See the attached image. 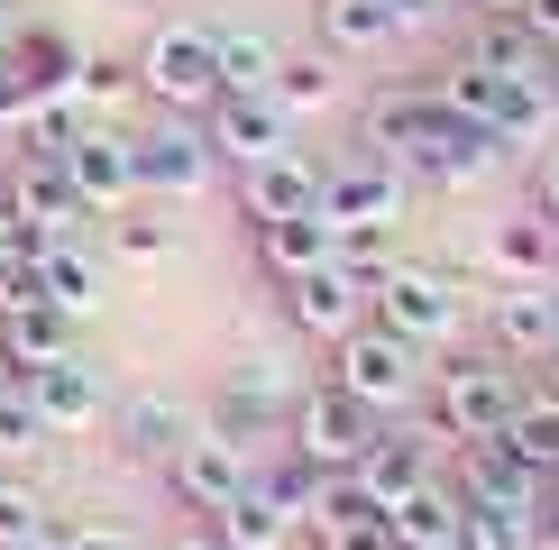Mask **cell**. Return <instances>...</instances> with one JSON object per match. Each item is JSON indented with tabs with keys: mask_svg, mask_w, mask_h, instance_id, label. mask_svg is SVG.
<instances>
[{
	"mask_svg": "<svg viewBox=\"0 0 559 550\" xmlns=\"http://www.w3.org/2000/svg\"><path fill=\"white\" fill-rule=\"evenodd\" d=\"M523 395H532V385H523V367H514V358H496V349H459V358H440V367H431L423 412L450 431V450H459V441H496V431L514 422V404H523Z\"/></svg>",
	"mask_w": 559,
	"mask_h": 550,
	"instance_id": "6da1fadb",
	"label": "cell"
},
{
	"mask_svg": "<svg viewBox=\"0 0 559 550\" xmlns=\"http://www.w3.org/2000/svg\"><path fill=\"white\" fill-rule=\"evenodd\" d=\"M321 376L340 385V395H358L367 412H413L423 404V385H431V358L413 349V339H394L385 321H358V331H340L331 349H321Z\"/></svg>",
	"mask_w": 559,
	"mask_h": 550,
	"instance_id": "7a4b0ae2",
	"label": "cell"
},
{
	"mask_svg": "<svg viewBox=\"0 0 559 550\" xmlns=\"http://www.w3.org/2000/svg\"><path fill=\"white\" fill-rule=\"evenodd\" d=\"M138 92H147L166 120H202L221 101V28L202 19H156L138 46Z\"/></svg>",
	"mask_w": 559,
	"mask_h": 550,
	"instance_id": "3957f363",
	"label": "cell"
},
{
	"mask_svg": "<svg viewBox=\"0 0 559 550\" xmlns=\"http://www.w3.org/2000/svg\"><path fill=\"white\" fill-rule=\"evenodd\" d=\"M367 321H385L394 339H413V349L431 358V349H450V339L477 321V303H468V285H459L450 266H431V258H404V266H394L377 294H367Z\"/></svg>",
	"mask_w": 559,
	"mask_h": 550,
	"instance_id": "277c9868",
	"label": "cell"
},
{
	"mask_svg": "<svg viewBox=\"0 0 559 550\" xmlns=\"http://www.w3.org/2000/svg\"><path fill=\"white\" fill-rule=\"evenodd\" d=\"M285 412H294V376L275 358H239V367H221V385L202 395V431H221L229 450L266 458L285 441Z\"/></svg>",
	"mask_w": 559,
	"mask_h": 550,
	"instance_id": "5b68a950",
	"label": "cell"
},
{
	"mask_svg": "<svg viewBox=\"0 0 559 550\" xmlns=\"http://www.w3.org/2000/svg\"><path fill=\"white\" fill-rule=\"evenodd\" d=\"M0 202H10V220H19V258H46V248H83V229L102 220V212L74 193V175L46 166V156H19L10 183H0Z\"/></svg>",
	"mask_w": 559,
	"mask_h": 550,
	"instance_id": "8992f818",
	"label": "cell"
},
{
	"mask_svg": "<svg viewBox=\"0 0 559 550\" xmlns=\"http://www.w3.org/2000/svg\"><path fill=\"white\" fill-rule=\"evenodd\" d=\"M413 212V175L377 147H348L321 166V220L331 229H404Z\"/></svg>",
	"mask_w": 559,
	"mask_h": 550,
	"instance_id": "52a82bcc",
	"label": "cell"
},
{
	"mask_svg": "<svg viewBox=\"0 0 559 550\" xmlns=\"http://www.w3.org/2000/svg\"><path fill=\"white\" fill-rule=\"evenodd\" d=\"M377 431H385V412H367L358 395H340L331 376H321V385H302V395H294V412H285V441L312 458V468H331V477H348V468H358V450L377 441Z\"/></svg>",
	"mask_w": 559,
	"mask_h": 550,
	"instance_id": "ba28073f",
	"label": "cell"
},
{
	"mask_svg": "<svg viewBox=\"0 0 559 550\" xmlns=\"http://www.w3.org/2000/svg\"><path fill=\"white\" fill-rule=\"evenodd\" d=\"M129 147H138V193H156V202H193V193H212V175H221V156H212V138H202V120L129 129Z\"/></svg>",
	"mask_w": 559,
	"mask_h": 550,
	"instance_id": "9c48e42d",
	"label": "cell"
},
{
	"mask_svg": "<svg viewBox=\"0 0 559 550\" xmlns=\"http://www.w3.org/2000/svg\"><path fill=\"white\" fill-rule=\"evenodd\" d=\"M504 166V147L486 129H468V120H450V110L431 101V120H423V138H413V156H404V175L413 183H440V193H468V183H486Z\"/></svg>",
	"mask_w": 559,
	"mask_h": 550,
	"instance_id": "30bf717a",
	"label": "cell"
},
{
	"mask_svg": "<svg viewBox=\"0 0 559 550\" xmlns=\"http://www.w3.org/2000/svg\"><path fill=\"white\" fill-rule=\"evenodd\" d=\"M156 477H166V495L183 504V514H202V523H212L221 504L239 495L248 477H258V458H248V450H229L221 431H193V441H183V450H175Z\"/></svg>",
	"mask_w": 559,
	"mask_h": 550,
	"instance_id": "8fae6325",
	"label": "cell"
},
{
	"mask_svg": "<svg viewBox=\"0 0 559 550\" xmlns=\"http://www.w3.org/2000/svg\"><path fill=\"white\" fill-rule=\"evenodd\" d=\"M550 339H559V285H496V294H486V312H477V349L532 367Z\"/></svg>",
	"mask_w": 559,
	"mask_h": 550,
	"instance_id": "7c38bea8",
	"label": "cell"
},
{
	"mask_svg": "<svg viewBox=\"0 0 559 550\" xmlns=\"http://www.w3.org/2000/svg\"><path fill=\"white\" fill-rule=\"evenodd\" d=\"M110 431H120V441H110L120 458H138V468H166V458L202 431V412L183 404V395H166V385H138L129 404H110Z\"/></svg>",
	"mask_w": 559,
	"mask_h": 550,
	"instance_id": "4fadbf2b",
	"label": "cell"
},
{
	"mask_svg": "<svg viewBox=\"0 0 559 550\" xmlns=\"http://www.w3.org/2000/svg\"><path fill=\"white\" fill-rule=\"evenodd\" d=\"M275 294H285V321H294L302 339H312V349H331L340 331H358V321H367V294L348 285V266H340V258H321V266L285 275Z\"/></svg>",
	"mask_w": 559,
	"mask_h": 550,
	"instance_id": "5bb4252c",
	"label": "cell"
},
{
	"mask_svg": "<svg viewBox=\"0 0 559 550\" xmlns=\"http://www.w3.org/2000/svg\"><path fill=\"white\" fill-rule=\"evenodd\" d=\"M202 138H212V156L239 175V166H258V156L294 147V120L266 101V92H221V101L202 110Z\"/></svg>",
	"mask_w": 559,
	"mask_h": 550,
	"instance_id": "9a60e30c",
	"label": "cell"
},
{
	"mask_svg": "<svg viewBox=\"0 0 559 550\" xmlns=\"http://www.w3.org/2000/svg\"><path fill=\"white\" fill-rule=\"evenodd\" d=\"M321 212V166L302 147H275L258 166H239V220H302Z\"/></svg>",
	"mask_w": 559,
	"mask_h": 550,
	"instance_id": "2e32d148",
	"label": "cell"
},
{
	"mask_svg": "<svg viewBox=\"0 0 559 550\" xmlns=\"http://www.w3.org/2000/svg\"><path fill=\"white\" fill-rule=\"evenodd\" d=\"M28 404L46 412V431H92V422H110V385H102V367H83L74 349L64 358H46V367H28Z\"/></svg>",
	"mask_w": 559,
	"mask_h": 550,
	"instance_id": "e0dca14e",
	"label": "cell"
},
{
	"mask_svg": "<svg viewBox=\"0 0 559 550\" xmlns=\"http://www.w3.org/2000/svg\"><path fill=\"white\" fill-rule=\"evenodd\" d=\"M486 266H496V285H559V220L550 212H504L496 239H486Z\"/></svg>",
	"mask_w": 559,
	"mask_h": 550,
	"instance_id": "ac0fdd59",
	"label": "cell"
},
{
	"mask_svg": "<svg viewBox=\"0 0 559 550\" xmlns=\"http://www.w3.org/2000/svg\"><path fill=\"white\" fill-rule=\"evenodd\" d=\"M64 175H74V193H83L102 220L120 212V202H138V147H129V129H110V120H102L74 156H64Z\"/></svg>",
	"mask_w": 559,
	"mask_h": 550,
	"instance_id": "d6986e66",
	"label": "cell"
},
{
	"mask_svg": "<svg viewBox=\"0 0 559 550\" xmlns=\"http://www.w3.org/2000/svg\"><path fill=\"white\" fill-rule=\"evenodd\" d=\"M423 120H431V92H423V83H377V92L358 101V147H377V156L404 166L413 138H423Z\"/></svg>",
	"mask_w": 559,
	"mask_h": 550,
	"instance_id": "ffe728a7",
	"label": "cell"
},
{
	"mask_svg": "<svg viewBox=\"0 0 559 550\" xmlns=\"http://www.w3.org/2000/svg\"><path fill=\"white\" fill-rule=\"evenodd\" d=\"M340 92H348L340 56H321V46H285V56H275V83H266V101L285 110V120H312V110H340Z\"/></svg>",
	"mask_w": 559,
	"mask_h": 550,
	"instance_id": "44dd1931",
	"label": "cell"
},
{
	"mask_svg": "<svg viewBox=\"0 0 559 550\" xmlns=\"http://www.w3.org/2000/svg\"><path fill=\"white\" fill-rule=\"evenodd\" d=\"M312 46H321V56H340V64L385 56V46H394V19L377 10V0H312Z\"/></svg>",
	"mask_w": 559,
	"mask_h": 550,
	"instance_id": "7402d4cb",
	"label": "cell"
},
{
	"mask_svg": "<svg viewBox=\"0 0 559 550\" xmlns=\"http://www.w3.org/2000/svg\"><path fill=\"white\" fill-rule=\"evenodd\" d=\"M248 248H258V266L285 285V275H302V266H321L340 248V229L321 220V212H302V220H248Z\"/></svg>",
	"mask_w": 559,
	"mask_h": 550,
	"instance_id": "603a6c76",
	"label": "cell"
},
{
	"mask_svg": "<svg viewBox=\"0 0 559 550\" xmlns=\"http://www.w3.org/2000/svg\"><path fill=\"white\" fill-rule=\"evenodd\" d=\"M459 550H542V495L468 504V523H459Z\"/></svg>",
	"mask_w": 559,
	"mask_h": 550,
	"instance_id": "cb8c5ba5",
	"label": "cell"
},
{
	"mask_svg": "<svg viewBox=\"0 0 559 550\" xmlns=\"http://www.w3.org/2000/svg\"><path fill=\"white\" fill-rule=\"evenodd\" d=\"M202 533H212L221 550H285V541H294V523H285V514H275V504H266V487H258V477H248V487H239V495H229V504H221V514H212V523H202Z\"/></svg>",
	"mask_w": 559,
	"mask_h": 550,
	"instance_id": "d4e9b609",
	"label": "cell"
},
{
	"mask_svg": "<svg viewBox=\"0 0 559 550\" xmlns=\"http://www.w3.org/2000/svg\"><path fill=\"white\" fill-rule=\"evenodd\" d=\"M423 92H431L440 110H450V120H468V129H486V138H496V64L450 56V64H440V74H431ZM496 147H504V138H496Z\"/></svg>",
	"mask_w": 559,
	"mask_h": 550,
	"instance_id": "484cf974",
	"label": "cell"
},
{
	"mask_svg": "<svg viewBox=\"0 0 559 550\" xmlns=\"http://www.w3.org/2000/svg\"><path fill=\"white\" fill-rule=\"evenodd\" d=\"M64 349H74V321H64L56 303H28V312L0 321V358H10V376H28V367L64 358Z\"/></svg>",
	"mask_w": 559,
	"mask_h": 550,
	"instance_id": "4316f807",
	"label": "cell"
},
{
	"mask_svg": "<svg viewBox=\"0 0 559 550\" xmlns=\"http://www.w3.org/2000/svg\"><path fill=\"white\" fill-rule=\"evenodd\" d=\"M37 303H56L64 321H92L102 312V266H92L83 248H46L37 258Z\"/></svg>",
	"mask_w": 559,
	"mask_h": 550,
	"instance_id": "83f0119b",
	"label": "cell"
},
{
	"mask_svg": "<svg viewBox=\"0 0 559 550\" xmlns=\"http://www.w3.org/2000/svg\"><path fill=\"white\" fill-rule=\"evenodd\" d=\"M496 441L514 450L532 477H559V395H542V385H532V395L514 404V422H504Z\"/></svg>",
	"mask_w": 559,
	"mask_h": 550,
	"instance_id": "f1b7e54d",
	"label": "cell"
},
{
	"mask_svg": "<svg viewBox=\"0 0 559 550\" xmlns=\"http://www.w3.org/2000/svg\"><path fill=\"white\" fill-rule=\"evenodd\" d=\"M394 541H459V523H468V504H459V487L450 477H423L404 504H394Z\"/></svg>",
	"mask_w": 559,
	"mask_h": 550,
	"instance_id": "f546056e",
	"label": "cell"
},
{
	"mask_svg": "<svg viewBox=\"0 0 559 550\" xmlns=\"http://www.w3.org/2000/svg\"><path fill=\"white\" fill-rule=\"evenodd\" d=\"M275 56H285V46H275L266 28H221V92H266L275 83Z\"/></svg>",
	"mask_w": 559,
	"mask_h": 550,
	"instance_id": "4dcf8cb0",
	"label": "cell"
},
{
	"mask_svg": "<svg viewBox=\"0 0 559 550\" xmlns=\"http://www.w3.org/2000/svg\"><path fill=\"white\" fill-rule=\"evenodd\" d=\"M56 533V504H46L19 468H0V550H19V541H46Z\"/></svg>",
	"mask_w": 559,
	"mask_h": 550,
	"instance_id": "1f68e13d",
	"label": "cell"
},
{
	"mask_svg": "<svg viewBox=\"0 0 559 550\" xmlns=\"http://www.w3.org/2000/svg\"><path fill=\"white\" fill-rule=\"evenodd\" d=\"M46 441H56V431H46V412L28 404V385H0V468H28Z\"/></svg>",
	"mask_w": 559,
	"mask_h": 550,
	"instance_id": "d6a6232c",
	"label": "cell"
},
{
	"mask_svg": "<svg viewBox=\"0 0 559 550\" xmlns=\"http://www.w3.org/2000/svg\"><path fill=\"white\" fill-rule=\"evenodd\" d=\"M331 258L348 266V285H358V294H377L385 275L404 266V248H394V229H340V248H331Z\"/></svg>",
	"mask_w": 559,
	"mask_h": 550,
	"instance_id": "836d02e7",
	"label": "cell"
},
{
	"mask_svg": "<svg viewBox=\"0 0 559 550\" xmlns=\"http://www.w3.org/2000/svg\"><path fill=\"white\" fill-rule=\"evenodd\" d=\"M129 92H138V56H83V64H74V101L92 110V120L120 110Z\"/></svg>",
	"mask_w": 559,
	"mask_h": 550,
	"instance_id": "e575fe53",
	"label": "cell"
},
{
	"mask_svg": "<svg viewBox=\"0 0 559 550\" xmlns=\"http://www.w3.org/2000/svg\"><path fill=\"white\" fill-rule=\"evenodd\" d=\"M110 248H120V258H166V248H175V220H156V212H138V202H120V212H110Z\"/></svg>",
	"mask_w": 559,
	"mask_h": 550,
	"instance_id": "d590c367",
	"label": "cell"
},
{
	"mask_svg": "<svg viewBox=\"0 0 559 550\" xmlns=\"http://www.w3.org/2000/svg\"><path fill=\"white\" fill-rule=\"evenodd\" d=\"M312 550H404V541H394L385 514H348V523H321Z\"/></svg>",
	"mask_w": 559,
	"mask_h": 550,
	"instance_id": "8d00e7d4",
	"label": "cell"
},
{
	"mask_svg": "<svg viewBox=\"0 0 559 550\" xmlns=\"http://www.w3.org/2000/svg\"><path fill=\"white\" fill-rule=\"evenodd\" d=\"M56 550H129V533L102 514H56Z\"/></svg>",
	"mask_w": 559,
	"mask_h": 550,
	"instance_id": "74e56055",
	"label": "cell"
},
{
	"mask_svg": "<svg viewBox=\"0 0 559 550\" xmlns=\"http://www.w3.org/2000/svg\"><path fill=\"white\" fill-rule=\"evenodd\" d=\"M377 10L394 19V37H413V28H431V19L450 10V0H377Z\"/></svg>",
	"mask_w": 559,
	"mask_h": 550,
	"instance_id": "f35d334b",
	"label": "cell"
},
{
	"mask_svg": "<svg viewBox=\"0 0 559 550\" xmlns=\"http://www.w3.org/2000/svg\"><path fill=\"white\" fill-rule=\"evenodd\" d=\"M532 212L559 220V147H542V166H532Z\"/></svg>",
	"mask_w": 559,
	"mask_h": 550,
	"instance_id": "ab89813d",
	"label": "cell"
},
{
	"mask_svg": "<svg viewBox=\"0 0 559 550\" xmlns=\"http://www.w3.org/2000/svg\"><path fill=\"white\" fill-rule=\"evenodd\" d=\"M523 28L542 37V46H559V0H532V10H523Z\"/></svg>",
	"mask_w": 559,
	"mask_h": 550,
	"instance_id": "60d3db41",
	"label": "cell"
},
{
	"mask_svg": "<svg viewBox=\"0 0 559 550\" xmlns=\"http://www.w3.org/2000/svg\"><path fill=\"white\" fill-rule=\"evenodd\" d=\"M523 376H532V385H542V395H559V339H550V349H542V358H532V367H523Z\"/></svg>",
	"mask_w": 559,
	"mask_h": 550,
	"instance_id": "b9f144b4",
	"label": "cell"
},
{
	"mask_svg": "<svg viewBox=\"0 0 559 550\" xmlns=\"http://www.w3.org/2000/svg\"><path fill=\"white\" fill-rule=\"evenodd\" d=\"M19 266V220H10V202H0V275Z\"/></svg>",
	"mask_w": 559,
	"mask_h": 550,
	"instance_id": "7bdbcfd3",
	"label": "cell"
},
{
	"mask_svg": "<svg viewBox=\"0 0 559 550\" xmlns=\"http://www.w3.org/2000/svg\"><path fill=\"white\" fill-rule=\"evenodd\" d=\"M468 10H477V19H523L532 0H468Z\"/></svg>",
	"mask_w": 559,
	"mask_h": 550,
	"instance_id": "ee69618b",
	"label": "cell"
},
{
	"mask_svg": "<svg viewBox=\"0 0 559 550\" xmlns=\"http://www.w3.org/2000/svg\"><path fill=\"white\" fill-rule=\"evenodd\" d=\"M19 37V10H10V0H0V46H10Z\"/></svg>",
	"mask_w": 559,
	"mask_h": 550,
	"instance_id": "f6af8a7d",
	"label": "cell"
},
{
	"mask_svg": "<svg viewBox=\"0 0 559 550\" xmlns=\"http://www.w3.org/2000/svg\"><path fill=\"white\" fill-rule=\"evenodd\" d=\"M175 550H221V541H212V533H183V541H175Z\"/></svg>",
	"mask_w": 559,
	"mask_h": 550,
	"instance_id": "bcb514c9",
	"label": "cell"
},
{
	"mask_svg": "<svg viewBox=\"0 0 559 550\" xmlns=\"http://www.w3.org/2000/svg\"><path fill=\"white\" fill-rule=\"evenodd\" d=\"M0 129H10V74H0Z\"/></svg>",
	"mask_w": 559,
	"mask_h": 550,
	"instance_id": "7dc6e473",
	"label": "cell"
},
{
	"mask_svg": "<svg viewBox=\"0 0 559 550\" xmlns=\"http://www.w3.org/2000/svg\"><path fill=\"white\" fill-rule=\"evenodd\" d=\"M404 550H459V541H404Z\"/></svg>",
	"mask_w": 559,
	"mask_h": 550,
	"instance_id": "c3c4849f",
	"label": "cell"
},
{
	"mask_svg": "<svg viewBox=\"0 0 559 550\" xmlns=\"http://www.w3.org/2000/svg\"><path fill=\"white\" fill-rule=\"evenodd\" d=\"M19 550H56V533H46V541H19Z\"/></svg>",
	"mask_w": 559,
	"mask_h": 550,
	"instance_id": "681fc988",
	"label": "cell"
},
{
	"mask_svg": "<svg viewBox=\"0 0 559 550\" xmlns=\"http://www.w3.org/2000/svg\"><path fill=\"white\" fill-rule=\"evenodd\" d=\"M550 92H559V46H550Z\"/></svg>",
	"mask_w": 559,
	"mask_h": 550,
	"instance_id": "f907efd6",
	"label": "cell"
},
{
	"mask_svg": "<svg viewBox=\"0 0 559 550\" xmlns=\"http://www.w3.org/2000/svg\"><path fill=\"white\" fill-rule=\"evenodd\" d=\"M0 385H19V376H10V358H0Z\"/></svg>",
	"mask_w": 559,
	"mask_h": 550,
	"instance_id": "816d5d0a",
	"label": "cell"
}]
</instances>
